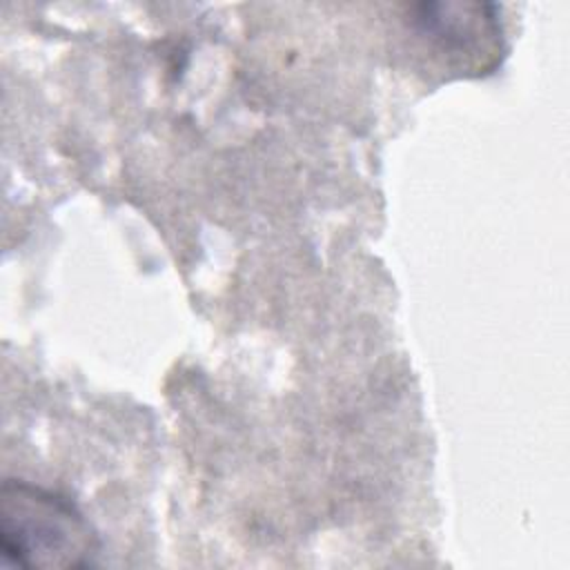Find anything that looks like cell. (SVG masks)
Instances as JSON below:
<instances>
[{
  "instance_id": "obj_1",
  "label": "cell",
  "mask_w": 570,
  "mask_h": 570,
  "mask_svg": "<svg viewBox=\"0 0 570 570\" xmlns=\"http://www.w3.org/2000/svg\"><path fill=\"white\" fill-rule=\"evenodd\" d=\"M100 550L85 514L62 494L7 479L0 490V552L29 570L89 568Z\"/></svg>"
},
{
  "instance_id": "obj_2",
  "label": "cell",
  "mask_w": 570,
  "mask_h": 570,
  "mask_svg": "<svg viewBox=\"0 0 570 570\" xmlns=\"http://www.w3.org/2000/svg\"><path fill=\"white\" fill-rule=\"evenodd\" d=\"M407 27L436 58L456 71L483 73L503 56L501 7L479 2H419L407 7Z\"/></svg>"
}]
</instances>
